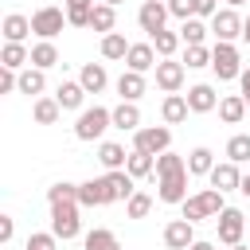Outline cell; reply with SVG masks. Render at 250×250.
<instances>
[{"label":"cell","mask_w":250,"mask_h":250,"mask_svg":"<svg viewBox=\"0 0 250 250\" xmlns=\"http://www.w3.org/2000/svg\"><path fill=\"white\" fill-rule=\"evenodd\" d=\"M180 207H184V215H180V219H188V223H199V219H219V215L227 211V199H223V191H215V188H203V191L188 195Z\"/></svg>","instance_id":"6da1fadb"},{"label":"cell","mask_w":250,"mask_h":250,"mask_svg":"<svg viewBox=\"0 0 250 250\" xmlns=\"http://www.w3.org/2000/svg\"><path fill=\"white\" fill-rule=\"evenodd\" d=\"M105 129H113V109H105V105H90L74 121V137L78 141H102Z\"/></svg>","instance_id":"7a4b0ae2"},{"label":"cell","mask_w":250,"mask_h":250,"mask_svg":"<svg viewBox=\"0 0 250 250\" xmlns=\"http://www.w3.org/2000/svg\"><path fill=\"white\" fill-rule=\"evenodd\" d=\"M211 70H215V78L219 82H230V78H242V55H238V47L234 43H215L211 47Z\"/></svg>","instance_id":"3957f363"},{"label":"cell","mask_w":250,"mask_h":250,"mask_svg":"<svg viewBox=\"0 0 250 250\" xmlns=\"http://www.w3.org/2000/svg\"><path fill=\"white\" fill-rule=\"evenodd\" d=\"M51 234L70 242L82 234V219H78V203H55L51 207Z\"/></svg>","instance_id":"277c9868"},{"label":"cell","mask_w":250,"mask_h":250,"mask_svg":"<svg viewBox=\"0 0 250 250\" xmlns=\"http://www.w3.org/2000/svg\"><path fill=\"white\" fill-rule=\"evenodd\" d=\"M133 148H141L148 156H160V152L172 148V129L168 125H141L133 133Z\"/></svg>","instance_id":"5b68a950"},{"label":"cell","mask_w":250,"mask_h":250,"mask_svg":"<svg viewBox=\"0 0 250 250\" xmlns=\"http://www.w3.org/2000/svg\"><path fill=\"white\" fill-rule=\"evenodd\" d=\"M62 27H66V12H62V8L43 4V8L31 12V31H35L39 39H51V43H55V35H59Z\"/></svg>","instance_id":"8992f818"},{"label":"cell","mask_w":250,"mask_h":250,"mask_svg":"<svg viewBox=\"0 0 250 250\" xmlns=\"http://www.w3.org/2000/svg\"><path fill=\"white\" fill-rule=\"evenodd\" d=\"M211 35H215V43H234V39H242V16H238L234 8H219V12L211 16Z\"/></svg>","instance_id":"52a82bcc"},{"label":"cell","mask_w":250,"mask_h":250,"mask_svg":"<svg viewBox=\"0 0 250 250\" xmlns=\"http://www.w3.org/2000/svg\"><path fill=\"white\" fill-rule=\"evenodd\" d=\"M215 227H219V242L230 250V246H238L242 234H246V215H242L238 207H227V211L215 219Z\"/></svg>","instance_id":"ba28073f"},{"label":"cell","mask_w":250,"mask_h":250,"mask_svg":"<svg viewBox=\"0 0 250 250\" xmlns=\"http://www.w3.org/2000/svg\"><path fill=\"white\" fill-rule=\"evenodd\" d=\"M156 199L160 203H184L188 199V168L168 172V176H156Z\"/></svg>","instance_id":"9c48e42d"},{"label":"cell","mask_w":250,"mask_h":250,"mask_svg":"<svg viewBox=\"0 0 250 250\" xmlns=\"http://www.w3.org/2000/svg\"><path fill=\"white\" fill-rule=\"evenodd\" d=\"M168 16H172V12H168V4H164V0H145V4H141V12H137V23H141V31L152 39L156 31H164Z\"/></svg>","instance_id":"30bf717a"},{"label":"cell","mask_w":250,"mask_h":250,"mask_svg":"<svg viewBox=\"0 0 250 250\" xmlns=\"http://www.w3.org/2000/svg\"><path fill=\"white\" fill-rule=\"evenodd\" d=\"M184 74H188V66L176 62V59H160V62H156V86H160L164 94H180Z\"/></svg>","instance_id":"8fae6325"},{"label":"cell","mask_w":250,"mask_h":250,"mask_svg":"<svg viewBox=\"0 0 250 250\" xmlns=\"http://www.w3.org/2000/svg\"><path fill=\"white\" fill-rule=\"evenodd\" d=\"M188 109L191 113H211V109H219V94H215V86L211 82H195V86H188Z\"/></svg>","instance_id":"7c38bea8"},{"label":"cell","mask_w":250,"mask_h":250,"mask_svg":"<svg viewBox=\"0 0 250 250\" xmlns=\"http://www.w3.org/2000/svg\"><path fill=\"white\" fill-rule=\"evenodd\" d=\"M191 242H195V223L172 219V223L164 227V246H168V250H191Z\"/></svg>","instance_id":"4fadbf2b"},{"label":"cell","mask_w":250,"mask_h":250,"mask_svg":"<svg viewBox=\"0 0 250 250\" xmlns=\"http://www.w3.org/2000/svg\"><path fill=\"white\" fill-rule=\"evenodd\" d=\"M156 47L152 43H133L129 47V55H125V70H137V74H148V70H156Z\"/></svg>","instance_id":"5bb4252c"},{"label":"cell","mask_w":250,"mask_h":250,"mask_svg":"<svg viewBox=\"0 0 250 250\" xmlns=\"http://www.w3.org/2000/svg\"><path fill=\"white\" fill-rule=\"evenodd\" d=\"M207 180H211V188H215V191H223V195H227V191H238V184H242V172H238V164H230V160H219V164L211 168V176H207Z\"/></svg>","instance_id":"9a60e30c"},{"label":"cell","mask_w":250,"mask_h":250,"mask_svg":"<svg viewBox=\"0 0 250 250\" xmlns=\"http://www.w3.org/2000/svg\"><path fill=\"white\" fill-rule=\"evenodd\" d=\"M102 180H105L109 203H117V199H133V195H137V188H133V176H129L125 168H121V172H105Z\"/></svg>","instance_id":"2e32d148"},{"label":"cell","mask_w":250,"mask_h":250,"mask_svg":"<svg viewBox=\"0 0 250 250\" xmlns=\"http://www.w3.org/2000/svg\"><path fill=\"white\" fill-rule=\"evenodd\" d=\"M98 160H102L105 172H121V168L129 164V152H125V145H117V141H102V145H98Z\"/></svg>","instance_id":"e0dca14e"},{"label":"cell","mask_w":250,"mask_h":250,"mask_svg":"<svg viewBox=\"0 0 250 250\" xmlns=\"http://www.w3.org/2000/svg\"><path fill=\"white\" fill-rule=\"evenodd\" d=\"M78 82H82V90H86V94H102V90L109 86V74H105V66H102V62H86V66L78 70Z\"/></svg>","instance_id":"ac0fdd59"},{"label":"cell","mask_w":250,"mask_h":250,"mask_svg":"<svg viewBox=\"0 0 250 250\" xmlns=\"http://www.w3.org/2000/svg\"><path fill=\"white\" fill-rule=\"evenodd\" d=\"M188 98L184 94H164V102H160V117H164V125H180V121H188Z\"/></svg>","instance_id":"d6986e66"},{"label":"cell","mask_w":250,"mask_h":250,"mask_svg":"<svg viewBox=\"0 0 250 250\" xmlns=\"http://www.w3.org/2000/svg\"><path fill=\"white\" fill-rule=\"evenodd\" d=\"M246 98L242 94H223L219 98V121H227V125H238L242 117H246Z\"/></svg>","instance_id":"ffe728a7"},{"label":"cell","mask_w":250,"mask_h":250,"mask_svg":"<svg viewBox=\"0 0 250 250\" xmlns=\"http://www.w3.org/2000/svg\"><path fill=\"white\" fill-rule=\"evenodd\" d=\"M105 203H109L105 180H86V184H78V207H105Z\"/></svg>","instance_id":"44dd1931"},{"label":"cell","mask_w":250,"mask_h":250,"mask_svg":"<svg viewBox=\"0 0 250 250\" xmlns=\"http://www.w3.org/2000/svg\"><path fill=\"white\" fill-rule=\"evenodd\" d=\"M0 27H4V43H23V39L31 35V20L20 16V12H8Z\"/></svg>","instance_id":"7402d4cb"},{"label":"cell","mask_w":250,"mask_h":250,"mask_svg":"<svg viewBox=\"0 0 250 250\" xmlns=\"http://www.w3.org/2000/svg\"><path fill=\"white\" fill-rule=\"evenodd\" d=\"M0 66H4V70H23V66H31V47H23V43H4Z\"/></svg>","instance_id":"603a6c76"},{"label":"cell","mask_w":250,"mask_h":250,"mask_svg":"<svg viewBox=\"0 0 250 250\" xmlns=\"http://www.w3.org/2000/svg\"><path fill=\"white\" fill-rule=\"evenodd\" d=\"M113 86H117V94H121V102H137V98H141V94L148 90V82H145V74H137V70H125V74H121V78H117Z\"/></svg>","instance_id":"cb8c5ba5"},{"label":"cell","mask_w":250,"mask_h":250,"mask_svg":"<svg viewBox=\"0 0 250 250\" xmlns=\"http://www.w3.org/2000/svg\"><path fill=\"white\" fill-rule=\"evenodd\" d=\"M113 129H121V133H137V129H141V109H137V102H121V105L113 109Z\"/></svg>","instance_id":"d4e9b609"},{"label":"cell","mask_w":250,"mask_h":250,"mask_svg":"<svg viewBox=\"0 0 250 250\" xmlns=\"http://www.w3.org/2000/svg\"><path fill=\"white\" fill-rule=\"evenodd\" d=\"M43 90H47V74L35 70V66H23V70H20V94H27V98H43Z\"/></svg>","instance_id":"484cf974"},{"label":"cell","mask_w":250,"mask_h":250,"mask_svg":"<svg viewBox=\"0 0 250 250\" xmlns=\"http://www.w3.org/2000/svg\"><path fill=\"white\" fill-rule=\"evenodd\" d=\"M55 102H59L62 109H82V102H86V90H82V82H59V90H55Z\"/></svg>","instance_id":"4316f807"},{"label":"cell","mask_w":250,"mask_h":250,"mask_svg":"<svg viewBox=\"0 0 250 250\" xmlns=\"http://www.w3.org/2000/svg\"><path fill=\"white\" fill-rule=\"evenodd\" d=\"M211 168H215V152L207 145L188 152V176H211Z\"/></svg>","instance_id":"83f0119b"},{"label":"cell","mask_w":250,"mask_h":250,"mask_svg":"<svg viewBox=\"0 0 250 250\" xmlns=\"http://www.w3.org/2000/svg\"><path fill=\"white\" fill-rule=\"evenodd\" d=\"M55 62H59V47H55L51 39H39V43L31 47V66H35V70H51Z\"/></svg>","instance_id":"f1b7e54d"},{"label":"cell","mask_w":250,"mask_h":250,"mask_svg":"<svg viewBox=\"0 0 250 250\" xmlns=\"http://www.w3.org/2000/svg\"><path fill=\"white\" fill-rule=\"evenodd\" d=\"M125 172H129L133 180H145V176H152V172H156V156H148V152L133 148V152H129V164H125Z\"/></svg>","instance_id":"f546056e"},{"label":"cell","mask_w":250,"mask_h":250,"mask_svg":"<svg viewBox=\"0 0 250 250\" xmlns=\"http://www.w3.org/2000/svg\"><path fill=\"white\" fill-rule=\"evenodd\" d=\"M90 27L102 31V35H109V31L117 27V8H109V4H94V12H90Z\"/></svg>","instance_id":"4dcf8cb0"},{"label":"cell","mask_w":250,"mask_h":250,"mask_svg":"<svg viewBox=\"0 0 250 250\" xmlns=\"http://www.w3.org/2000/svg\"><path fill=\"white\" fill-rule=\"evenodd\" d=\"M129 47H133V43H125V35H121V31L102 35V59H109V62L125 59V55H129Z\"/></svg>","instance_id":"1f68e13d"},{"label":"cell","mask_w":250,"mask_h":250,"mask_svg":"<svg viewBox=\"0 0 250 250\" xmlns=\"http://www.w3.org/2000/svg\"><path fill=\"white\" fill-rule=\"evenodd\" d=\"M207 31H211V23H203V20H184V27H180V39L188 43V47H203V39H207Z\"/></svg>","instance_id":"d6a6232c"},{"label":"cell","mask_w":250,"mask_h":250,"mask_svg":"<svg viewBox=\"0 0 250 250\" xmlns=\"http://www.w3.org/2000/svg\"><path fill=\"white\" fill-rule=\"evenodd\" d=\"M59 113H62V105H59L55 98H35V105H31V117H35L39 125H55Z\"/></svg>","instance_id":"836d02e7"},{"label":"cell","mask_w":250,"mask_h":250,"mask_svg":"<svg viewBox=\"0 0 250 250\" xmlns=\"http://www.w3.org/2000/svg\"><path fill=\"white\" fill-rule=\"evenodd\" d=\"M90 12H94V0H66V23L70 27H90Z\"/></svg>","instance_id":"e575fe53"},{"label":"cell","mask_w":250,"mask_h":250,"mask_svg":"<svg viewBox=\"0 0 250 250\" xmlns=\"http://www.w3.org/2000/svg\"><path fill=\"white\" fill-rule=\"evenodd\" d=\"M148 43L156 47V55H160V59H172V55H176V47H180L184 39H180V31H168V27H164V31H156Z\"/></svg>","instance_id":"d590c367"},{"label":"cell","mask_w":250,"mask_h":250,"mask_svg":"<svg viewBox=\"0 0 250 250\" xmlns=\"http://www.w3.org/2000/svg\"><path fill=\"white\" fill-rule=\"evenodd\" d=\"M227 160L230 164H246L250 160V133H234L227 141Z\"/></svg>","instance_id":"8d00e7d4"},{"label":"cell","mask_w":250,"mask_h":250,"mask_svg":"<svg viewBox=\"0 0 250 250\" xmlns=\"http://www.w3.org/2000/svg\"><path fill=\"white\" fill-rule=\"evenodd\" d=\"M86 250H121V242H117V234H113V230L94 227V230L86 234Z\"/></svg>","instance_id":"74e56055"},{"label":"cell","mask_w":250,"mask_h":250,"mask_svg":"<svg viewBox=\"0 0 250 250\" xmlns=\"http://www.w3.org/2000/svg\"><path fill=\"white\" fill-rule=\"evenodd\" d=\"M47 203H51V207H55V203H78V184H66V180L51 184V188H47Z\"/></svg>","instance_id":"f35d334b"},{"label":"cell","mask_w":250,"mask_h":250,"mask_svg":"<svg viewBox=\"0 0 250 250\" xmlns=\"http://www.w3.org/2000/svg\"><path fill=\"white\" fill-rule=\"evenodd\" d=\"M184 66H188V70L211 66V47H207V43H203V47H188V51H184Z\"/></svg>","instance_id":"ab89813d"},{"label":"cell","mask_w":250,"mask_h":250,"mask_svg":"<svg viewBox=\"0 0 250 250\" xmlns=\"http://www.w3.org/2000/svg\"><path fill=\"white\" fill-rule=\"evenodd\" d=\"M152 211V195H145V191H137L133 199H125V215L129 219H145Z\"/></svg>","instance_id":"60d3db41"},{"label":"cell","mask_w":250,"mask_h":250,"mask_svg":"<svg viewBox=\"0 0 250 250\" xmlns=\"http://www.w3.org/2000/svg\"><path fill=\"white\" fill-rule=\"evenodd\" d=\"M23 246H27V250H55V246H59V238H55L51 230H31Z\"/></svg>","instance_id":"b9f144b4"},{"label":"cell","mask_w":250,"mask_h":250,"mask_svg":"<svg viewBox=\"0 0 250 250\" xmlns=\"http://www.w3.org/2000/svg\"><path fill=\"white\" fill-rule=\"evenodd\" d=\"M164 4H168V12L176 20H191L195 16V0H164Z\"/></svg>","instance_id":"7bdbcfd3"},{"label":"cell","mask_w":250,"mask_h":250,"mask_svg":"<svg viewBox=\"0 0 250 250\" xmlns=\"http://www.w3.org/2000/svg\"><path fill=\"white\" fill-rule=\"evenodd\" d=\"M219 12V0H195V20H211Z\"/></svg>","instance_id":"ee69618b"},{"label":"cell","mask_w":250,"mask_h":250,"mask_svg":"<svg viewBox=\"0 0 250 250\" xmlns=\"http://www.w3.org/2000/svg\"><path fill=\"white\" fill-rule=\"evenodd\" d=\"M12 234H16V219H12V215H0V242L8 246V242H12Z\"/></svg>","instance_id":"f6af8a7d"},{"label":"cell","mask_w":250,"mask_h":250,"mask_svg":"<svg viewBox=\"0 0 250 250\" xmlns=\"http://www.w3.org/2000/svg\"><path fill=\"white\" fill-rule=\"evenodd\" d=\"M238 94L246 98V105H250V66L242 70V78H238Z\"/></svg>","instance_id":"bcb514c9"},{"label":"cell","mask_w":250,"mask_h":250,"mask_svg":"<svg viewBox=\"0 0 250 250\" xmlns=\"http://www.w3.org/2000/svg\"><path fill=\"white\" fill-rule=\"evenodd\" d=\"M238 191H242V195H246V199H250V172H246V176H242V184H238Z\"/></svg>","instance_id":"7dc6e473"},{"label":"cell","mask_w":250,"mask_h":250,"mask_svg":"<svg viewBox=\"0 0 250 250\" xmlns=\"http://www.w3.org/2000/svg\"><path fill=\"white\" fill-rule=\"evenodd\" d=\"M191 250H215V242H203V238H195V242H191Z\"/></svg>","instance_id":"c3c4849f"},{"label":"cell","mask_w":250,"mask_h":250,"mask_svg":"<svg viewBox=\"0 0 250 250\" xmlns=\"http://www.w3.org/2000/svg\"><path fill=\"white\" fill-rule=\"evenodd\" d=\"M242 39L250 43V16H242Z\"/></svg>","instance_id":"681fc988"},{"label":"cell","mask_w":250,"mask_h":250,"mask_svg":"<svg viewBox=\"0 0 250 250\" xmlns=\"http://www.w3.org/2000/svg\"><path fill=\"white\" fill-rule=\"evenodd\" d=\"M98 4H109V8H117V4H125V0H98Z\"/></svg>","instance_id":"f907efd6"},{"label":"cell","mask_w":250,"mask_h":250,"mask_svg":"<svg viewBox=\"0 0 250 250\" xmlns=\"http://www.w3.org/2000/svg\"><path fill=\"white\" fill-rule=\"evenodd\" d=\"M238 4H246V0H227V8H238Z\"/></svg>","instance_id":"816d5d0a"},{"label":"cell","mask_w":250,"mask_h":250,"mask_svg":"<svg viewBox=\"0 0 250 250\" xmlns=\"http://www.w3.org/2000/svg\"><path fill=\"white\" fill-rule=\"evenodd\" d=\"M230 250H250V246H246V242H238V246H230Z\"/></svg>","instance_id":"f5cc1de1"}]
</instances>
